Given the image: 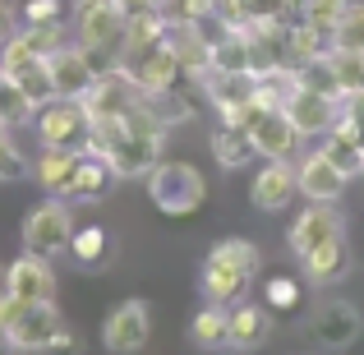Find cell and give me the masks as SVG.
Returning a JSON list of instances; mask_svg holds the SVG:
<instances>
[{
	"instance_id": "28",
	"label": "cell",
	"mask_w": 364,
	"mask_h": 355,
	"mask_svg": "<svg viewBox=\"0 0 364 355\" xmlns=\"http://www.w3.org/2000/svg\"><path fill=\"white\" fill-rule=\"evenodd\" d=\"M33 116L37 111H33V102H28V92L18 88V79L0 70V124H23Z\"/></svg>"
},
{
	"instance_id": "34",
	"label": "cell",
	"mask_w": 364,
	"mask_h": 355,
	"mask_svg": "<svg viewBox=\"0 0 364 355\" xmlns=\"http://www.w3.org/2000/svg\"><path fill=\"white\" fill-rule=\"evenodd\" d=\"M346 5H350V0H304V5H300V18H304V23L332 28L341 14H346Z\"/></svg>"
},
{
	"instance_id": "40",
	"label": "cell",
	"mask_w": 364,
	"mask_h": 355,
	"mask_svg": "<svg viewBox=\"0 0 364 355\" xmlns=\"http://www.w3.org/2000/svg\"><path fill=\"white\" fill-rule=\"evenodd\" d=\"M0 309H5V291H0Z\"/></svg>"
},
{
	"instance_id": "19",
	"label": "cell",
	"mask_w": 364,
	"mask_h": 355,
	"mask_svg": "<svg viewBox=\"0 0 364 355\" xmlns=\"http://www.w3.org/2000/svg\"><path fill=\"white\" fill-rule=\"evenodd\" d=\"M213 157L222 161V171H245V166H254L258 161V143H254V129L240 120H231V116H222L217 120V129H213Z\"/></svg>"
},
{
	"instance_id": "1",
	"label": "cell",
	"mask_w": 364,
	"mask_h": 355,
	"mask_svg": "<svg viewBox=\"0 0 364 355\" xmlns=\"http://www.w3.org/2000/svg\"><path fill=\"white\" fill-rule=\"evenodd\" d=\"M166 129H171V124L161 120L157 111L148 107V102H139V107L124 116V134H120L116 148H111L107 166L116 171V176H124V180L148 176V171L161 161V148H166Z\"/></svg>"
},
{
	"instance_id": "7",
	"label": "cell",
	"mask_w": 364,
	"mask_h": 355,
	"mask_svg": "<svg viewBox=\"0 0 364 355\" xmlns=\"http://www.w3.org/2000/svg\"><path fill=\"white\" fill-rule=\"evenodd\" d=\"M74 28H79V42L92 55L120 51V37H124L120 0H74Z\"/></svg>"
},
{
	"instance_id": "11",
	"label": "cell",
	"mask_w": 364,
	"mask_h": 355,
	"mask_svg": "<svg viewBox=\"0 0 364 355\" xmlns=\"http://www.w3.org/2000/svg\"><path fill=\"white\" fill-rule=\"evenodd\" d=\"M295 185H300V194L309 198V203H337L350 185V171H341L337 161L328 157V148H318L295 166Z\"/></svg>"
},
{
	"instance_id": "21",
	"label": "cell",
	"mask_w": 364,
	"mask_h": 355,
	"mask_svg": "<svg viewBox=\"0 0 364 355\" xmlns=\"http://www.w3.org/2000/svg\"><path fill=\"white\" fill-rule=\"evenodd\" d=\"M249 282H254V272H245V267L226 263V258H213V254L203 258V300L231 309V304H240L249 295Z\"/></svg>"
},
{
	"instance_id": "18",
	"label": "cell",
	"mask_w": 364,
	"mask_h": 355,
	"mask_svg": "<svg viewBox=\"0 0 364 355\" xmlns=\"http://www.w3.org/2000/svg\"><path fill=\"white\" fill-rule=\"evenodd\" d=\"M129 70L139 74V83H143V92H171L180 83V74H185V65H180V55H176V46L161 37L157 46H148V51L139 55V60H129Z\"/></svg>"
},
{
	"instance_id": "35",
	"label": "cell",
	"mask_w": 364,
	"mask_h": 355,
	"mask_svg": "<svg viewBox=\"0 0 364 355\" xmlns=\"http://www.w3.org/2000/svg\"><path fill=\"white\" fill-rule=\"evenodd\" d=\"M295 9V0H245V23H282L286 14Z\"/></svg>"
},
{
	"instance_id": "32",
	"label": "cell",
	"mask_w": 364,
	"mask_h": 355,
	"mask_svg": "<svg viewBox=\"0 0 364 355\" xmlns=\"http://www.w3.org/2000/svg\"><path fill=\"white\" fill-rule=\"evenodd\" d=\"M74 258H79L83 267H92V263H102V258H107V231H102V226H83V231H74Z\"/></svg>"
},
{
	"instance_id": "24",
	"label": "cell",
	"mask_w": 364,
	"mask_h": 355,
	"mask_svg": "<svg viewBox=\"0 0 364 355\" xmlns=\"http://www.w3.org/2000/svg\"><path fill=\"white\" fill-rule=\"evenodd\" d=\"M267 332H272V314H267L263 304H240V309H231V346L235 351L263 346Z\"/></svg>"
},
{
	"instance_id": "6",
	"label": "cell",
	"mask_w": 364,
	"mask_h": 355,
	"mask_svg": "<svg viewBox=\"0 0 364 355\" xmlns=\"http://www.w3.org/2000/svg\"><path fill=\"white\" fill-rule=\"evenodd\" d=\"M143 97H148V92H143L139 74L120 60V65H111V70H102L97 79H92V88L83 92V107H88V116H129Z\"/></svg>"
},
{
	"instance_id": "8",
	"label": "cell",
	"mask_w": 364,
	"mask_h": 355,
	"mask_svg": "<svg viewBox=\"0 0 364 355\" xmlns=\"http://www.w3.org/2000/svg\"><path fill=\"white\" fill-rule=\"evenodd\" d=\"M254 129V143H258V157H291L295 143H300V129L295 120L286 116V107H267V102H254L245 107L240 116H231Z\"/></svg>"
},
{
	"instance_id": "31",
	"label": "cell",
	"mask_w": 364,
	"mask_h": 355,
	"mask_svg": "<svg viewBox=\"0 0 364 355\" xmlns=\"http://www.w3.org/2000/svg\"><path fill=\"white\" fill-rule=\"evenodd\" d=\"M328 60H332V74L341 83V97L346 92H364V55L360 51H332Z\"/></svg>"
},
{
	"instance_id": "41",
	"label": "cell",
	"mask_w": 364,
	"mask_h": 355,
	"mask_svg": "<svg viewBox=\"0 0 364 355\" xmlns=\"http://www.w3.org/2000/svg\"><path fill=\"white\" fill-rule=\"evenodd\" d=\"M360 176H364V161H360Z\"/></svg>"
},
{
	"instance_id": "39",
	"label": "cell",
	"mask_w": 364,
	"mask_h": 355,
	"mask_svg": "<svg viewBox=\"0 0 364 355\" xmlns=\"http://www.w3.org/2000/svg\"><path fill=\"white\" fill-rule=\"evenodd\" d=\"M5 42H9V5L0 0V46H5Z\"/></svg>"
},
{
	"instance_id": "12",
	"label": "cell",
	"mask_w": 364,
	"mask_h": 355,
	"mask_svg": "<svg viewBox=\"0 0 364 355\" xmlns=\"http://www.w3.org/2000/svg\"><path fill=\"white\" fill-rule=\"evenodd\" d=\"M286 116L295 120V129H300V139H314V134H328L332 124L341 116V97L337 92H318V88H295L291 97H286Z\"/></svg>"
},
{
	"instance_id": "22",
	"label": "cell",
	"mask_w": 364,
	"mask_h": 355,
	"mask_svg": "<svg viewBox=\"0 0 364 355\" xmlns=\"http://www.w3.org/2000/svg\"><path fill=\"white\" fill-rule=\"evenodd\" d=\"M79 161H83V148H51L46 143V152L37 157V166H33V176H37V185L46 189V194H70V185H74V176H79Z\"/></svg>"
},
{
	"instance_id": "4",
	"label": "cell",
	"mask_w": 364,
	"mask_h": 355,
	"mask_svg": "<svg viewBox=\"0 0 364 355\" xmlns=\"http://www.w3.org/2000/svg\"><path fill=\"white\" fill-rule=\"evenodd\" d=\"M74 245V217H70V198L51 194L46 203L28 208L23 217V249H33V254H65V249Z\"/></svg>"
},
{
	"instance_id": "14",
	"label": "cell",
	"mask_w": 364,
	"mask_h": 355,
	"mask_svg": "<svg viewBox=\"0 0 364 355\" xmlns=\"http://www.w3.org/2000/svg\"><path fill=\"white\" fill-rule=\"evenodd\" d=\"M152 337V309L148 300H120L116 309H111L107 328H102V341H107L111 351H143Z\"/></svg>"
},
{
	"instance_id": "29",
	"label": "cell",
	"mask_w": 364,
	"mask_h": 355,
	"mask_svg": "<svg viewBox=\"0 0 364 355\" xmlns=\"http://www.w3.org/2000/svg\"><path fill=\"white\" fill-rule=\"evenodd\" d=\"M332 42H337V51H360L364 55V5L360 0H350L346 14L332 23Z\"/></svg>"
},
{
	"instance_id": "27",
	"label": "cell",
	"mask_w": 364,
	"mask_h": 355,
	"mask_svg": "<svg viewBox=\"0 0 364 355\" xmlns=\"http://www.w3.org/2000/svg\"><path fill=\"white\" fill-rule=\"evenodd\" d=\"M14 79H18V88L28 92L33 111L46 107V102L55 97V79H51V65H46V60H28L23 70H14Z\"/></svg>"
},
{
	"instance_id": "17",
	"label": "cell",
	"mask_w": 364,
	"mask_h": 355,
	"mask_svg": "<svg viewBox=\"0 0 364 355\" xmlns=\"http://www.w3.org/2000/svg\"><path fill=\"white\" fill-rule=\"evenodd\" d=\"M295 166L286 157H267V166L254 176V185H249V203L258 208V213H282L286 203L295 198Z\"/></svg>"
},
{
	"instance_id": "37",
	"label": "cell",
	"mask_w": 364,
	"mask_h": 355,
	"mask_svg": "<svg viewBox=\"0 0 364 355\" xmlns=\"http://www.w3.org/2000/svg\"><path fill=\"white\" fill-rule=\"evenodd\" d=\"M213 18H222V23H245V0H213Z\"/></svg>"
},
{
	"instance_id": "20",
	"label": "cell",
	"mask_w": 364,
	"mask_h": 355,
	"mask_svg": "<svg viewBox=\"0 0 364 355\" xmlns=\"http://www.w3.org/2000/svg\"><path fill=\"white\" fill-rule=\"evenodd\" d=\"M360 328H364L360 309L346 304V300H332V304H318V309H314V341H318V346L341 351L360 337Z\"/></svg>"
},
{
	"instance_id": "3",
	"label": "cell",
	"mask_w": 364,
	"mask_h": 355,
	"mask_svg": "<svg viewBox=\"0 0 364 355\" xmlns=\"http://www.w3.org/2000/svg\"><path fill=\"white\" fill-rule=\"evenodd\" d=\"M5 341L14 351H51V346H74L70 328H65L55 300H37V304H23L18 319L5 328Z\"/></svg>"
},
{
	"instance_id": "38",
	"label": "cell",
	"mask_w": 364,
	"mask_h": 355,
	"mask_svg": "<svg viewBox=\"0 0 364 355\" xmlns=\"http://www.w3.org/2000/svg\"><path fill=\"white\" fill-rule=\"evenodd\" d=\"M267 295H272V304H291V300H295V286H291V282H277Z\"/></svg>"
},
{
	"instance_id": "15",
	"label": "cell",
	"mask_w": 364,
	"mask_h": 355,
	"mask_svg": "<svg viewBox=\"0 0 364 355\" xmlns=\"http://www.w3.org/2000/svg\"><path fill=\"white\" fill-rule=\"evenodd\" d=\"M166 42L176 46L180 65H185V79H203L213 70V37L203 33V18H171Z\"/></svg>"
},
{
	"instance_id": "23",
	"label": "cell",
	"mask_w": 364,
	"mask_h": 355,
	"mask_svg": "<svg viewBox=\"0 0 364 355\" xmlns=\"http://www.w3.org/2000/svg\"><path fill=\"white\" fill-rule=\"evenodd\" d=\"M300 267H304V277L318 282V286L341 282V277L350 272V245H346V235L323 240V245H314L309 254H300Z\"/></svg>"
},
{
	"instance_id": "10",
	"label": "cell",
	"mask_w": 364,
	"mask_h": 355,
	"mask_svg": "<svg viewBox=\"0 0 364 355\" xmlns=\"http://www.w3.org/2000/svg\"><path fill=\"white\" fill-rule=\"evenodd\" d=\"M46 65H51V79H55V97H83V92L92 88V79L102 74L97 55L88 51V46H70L65 42L60 51L46 55Z\"/></svg>"
},
{
	"instance_id": "33",
	"label": "cell",
	"mask_w": 364,
	"mask_h": 355,
	"mask_svg": "<svg viewBox=\"0 0 364 355\" xmlns=\"http://www.w3.org/2000/svg\"><path fill=\"white\" fill-rule=\"evenodd\" d=\"M23 176H33V166H28V157L14 148L9 124H0V180H23Z\"/></svg>"
},
{
	"instance_id": "13",
	"label": "cell",
	"mask_w": 364,
	"mask_h": 355,
	"mask_svg": "<svg viewBox=\"0 0 364 355\" xmlns=\"http://www.w3.org/2000/svg\"><path fill=\"white\" fill-rule=\"evenodd\" d=\"M198 83L208 88L217 116H240L258 102V70H208Z\"/></svg>"
},
{
	"instance_id": "30",
	"label": "cell",
	"mask_w": 364,
	"mask_h": 355,
	"mask_svg": "<svg viewBox=\"0 0 364 355\" xmlns=\"http://www.w3.org/2000/svg\"><path fill=\"white\" fill-rule=\"evenodd\" d=\"M208 254H213V258H226V263L245 267V272H254V277H258V267H263V254H258V245H254V240H245V235L217 240V245L208 249Z\"/></svg>"
},
{
	"instance_id": "25",
	"label": "cell",
	"mask_w": 364,
	"mask_h": 355,
	"mask_svg": "<svg viewBox=\"0 0 364 355\" xmlns=\"http://www.w3.org/2000/svg\"><path fill=\"white\" fill-rule=\"evenodd\" d=\"M111 176H116V171H111L102 157L83 152V161H79V176H74V185H70V194H65V198H70V203H97V198L107 194Z\"/></svg>"
},
{
	"instance_id": "26",
	"label": "cell",
	"mask_w": 364,
	"mask_h": 355,
	"mask_svg": "<svg viewBox=\"0 0 364 355\" xmlns=\"http://www.w3.org/2000/svg\"><path fill=\"white\" fill-rule=\"evenodd\" d=\"M194 341L203 351H222V346H231V309L226 304H213L208 300L203 309L194 314Z\"/></svg>"
},
{
	"instance_id": "9",
	"label": "cell",
	"mask_w": 364,
	"mask_h": 355,
	"mask_svg": "<svg viewBox=\"0 0 364 355\" xmlns=\"http://www.w3.org/2000/svg\"><path fill=\"white\" fill-rule=\"evenodd\" d=\"M5 291L14 295V300H23V304L55 300V267H51V258L23 249V254L5 267Z\"/></svg>"
},
{
	"instance_id": "2",
	"label": "cell",
	"mask_w": 364,
	"mask_h": 355,
	"mask_svg": "<svg viewBox=\"0 0 364 355\" xmlns=\"http://www.w3.org/2000/svg\"><path fill=\"white\" fill-rule=\"evenodd\" d=\"M148 198L166 217H189V213L203 208L208 180L194 161H157V166L148 171Z\"/></svg>"
},
{
	"instance_id": "16",
	"label": "cell",
	"mask_w": 364,
	"mask_h": 355,
	"mask_svg": "<svg viewBox=\"0 0 364 355\" xmlns=\"http://www.w3.org/2000/svg\"><path fill=\"white\" fill-rule=\"evenodd\" d=\"M337 235H346V217H341L332 203H314V208H304V213L295 217V226L286 231V240H291V254H295V258L309 254V249H314V245H323V240H337Z\"/></svg>"
},
{
	"instance_id": "36",
	"label": "cell",
	"mask_w": 364,
	"mask_h": 355,
	"mask_svg": "<svg viewBox=\"0 0 364 355\" xmlns=\"http://www.w3.org/2000/svg\"><path fill=\"white\" fill-rule=\"evenodd\" d=\"M60 0H28L23 5V23H51V18H60Z\"/></svg>"
},
{
	"instance_id": "5",
	"label": "cell",
	"mask_w": 364,
	"mask_h": 355,
	"mask_svg": "<svg viewBox=\"0 0 364 355\" xmlns=\"http://www.w3.org/2000/svg\"><path fill=\"white\" fill-rule=\"evenodd\" d=\"M37 134L51 148H88L92 116L83 107V97H51L46 107H37Z\"/></svg>"
}]
</instances>
